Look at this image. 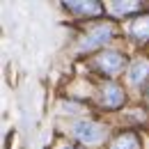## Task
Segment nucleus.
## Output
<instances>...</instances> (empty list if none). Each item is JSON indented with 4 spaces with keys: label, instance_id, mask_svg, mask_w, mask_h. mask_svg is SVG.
<instances>
[{
    "label": "nucleus",
    "instance_id": "f257e3e1",
    "mask_svg": "<svg viewBox=\"0 0 149 149\" xmlns=\"http://www.w3.org/2000/svg\"><path fill=\"white\" fill-rule=\"evenodd\" d=\"M112 32H115V28H112L110 23H99V25H92L83 39L78 41V51L80 53H90L94 48H101L103 44H108L112 39Z\"/></svg>",
    "mask_w": 149,
    "mask_h": 149
},
{
    "label": "nucleus",
    "instance_id": "f03ea898",
    "mask_svg": "<svg viewBox=\"0 0 149 149\" xmlns=\"http://www.w3.org/2000/svg\"><path fill=\"white\" fill-rule=\"evenodd\" d=\"M108 135V129L96 124V122H90V119H83V122H76L74 126V138L85 145V147H94V145H101Z\"/></svg>",
    "mask_w": 149,
    "mask_h": 149
},
{
    "label": "nucleus",
    "instance_id": "7ed1b4c3",
    "mask_svg": "<svg viewBox=\"0 0 149 149\" xmlns=\"http://www.w3.org/2000/svg\"><path fill=\"white\" fill-rule=\"evenodd\" d=\"M124 64H126V62H124V55L117 53V51H103L101 55L96 57V67L108 76L119 74V71L124 69Z\"/></svg>",
    "mask_w": 149,
    "mask_h": 149
},
{
    "label": "nucleus",
    "instance_id": "20e7f679",
    "mask_svg": "<svg viewBox=\"0 0 149 149\" xmlns=\"http://www.w3.org/2000/svg\"><path fill=\"white\" fill-rule=\"evenodd\" d=\"M124 103V90L117 83H106L101 87V106L106 108H119Z\"/></svg>",
    "mask_w": 149,
    "mask_h": 149
},
{
    "label": "nucleus",
    "instance_id": "39448f33",
    "mask_svg": "<svg viewBox=\"0 0 149 149\" xmlns=\"http://www.w3.org/2000/svg\"><path fill=\"white\" fill-rule=\"evenodd\" d=\"M126 78H129V85H133V87L145 85V80L149 78V62L142 60V57H138L129 67V76H126Z\"/></svg>",
    "mask_w": 149,
    "mask_h": 149
},
{
    "label": "nucleus",
    "instance_id": "423d86ee",
    "mask_svg": "<svg viewBox=\"0 0 149 149\" xmlns=\"http://www.w3.org/2000/svg\"><path fill=\"white\" fill-rule=\"evenodd\" d=\"M67 9H74L78 16H96L101 14V5L99 2H64Z\"/></svg>",
    "mask_w": 149,
    "mask_h": 149
},
{
    "label": "nucleus",
    "instance_id": "0eeeda50",
    "mask_svg": "<svg viewBox=\"0 0 149 149\" xmlns=\"http://www.w3.org/2000/svg\"><path fill=\"white\" fill-rule=\"evenodd\" d=\"M131 35L138 41H147L149 39V14H140L131 25Z\"/></svg>",
    "mask_w": 149,
    "mask_h": 149
},
{
    "label": "nucleus",
    "instance_id": "6e6552de",
    "mask_svg": "<svg viewBox=\"0 0 149 149\" xmlns=\"http://www.w3.org/2000/svg\"><path fill=\"white\" fill-rule=\"evenodd\" d=\"M106 7L110 9L112 16H129L131 12H138V9H142V5L140 2H106Z\"/></svg>",
    "mask_w": 149,
    "mask_h": 149
},
{
    "label": "nucleus",
    "instance_id": "1a4fd4ad",
    "mask_svg": "<svg viewBox=\"0 0 149 149\" xmlns=\"http://www.w3.org/2000/svg\"><path fill=\"white\" fill-rule=\"evenodd\" d=\"M110 149H140V140L135 133H122L112 140Z\"/></svg>",
    "mask_w": 149,
    "mask_h": 149
},
{
    "label": "nucleus",
    "instance_id": "9d476101",
    "mask_svg": "<svg viewBox=\"0 0 149 149\" xmlns=\"http://www.w3.org/2000/svg\"><path fill=\"white\" fill-rule=\"evenodd\" d=\"M64 149H74V147H64Z\"/></svg>",
    "mask_w": 149,
    "mask_h": 149
}]
</instances>
